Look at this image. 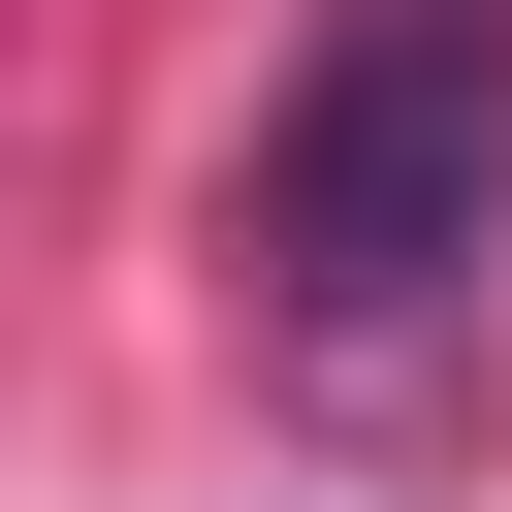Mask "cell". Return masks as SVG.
Instances as JSON below:
<instances>
[{
  "label": "cell",
  "instance_id": "obj_1",
  "mask_svg": "<svg viewBox=\"0 0 512 512\" xmlns=\"http://www.w3.org/2000/svg\"><path fill=\"white\" fill-rule=\"evenodd\" d=\"M512 256V0H320L288 128H256V288L320 352H416Z\"/></svg>",
  "mask_w": 512,
  "mask_h": 512
}]
</instances>
